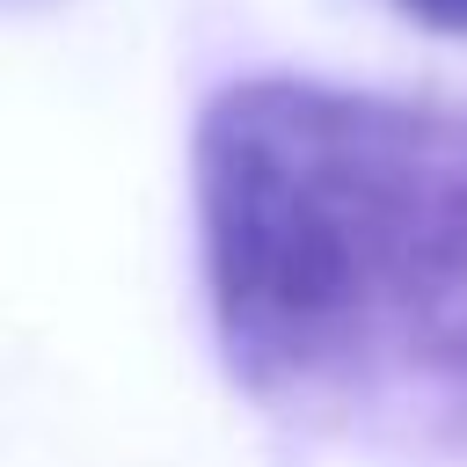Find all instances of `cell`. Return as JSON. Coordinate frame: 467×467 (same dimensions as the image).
<instances>
[{
	"label": "cell",
	"instance_id": "cell-2",
	"mask_svg": "<svg viewBox=\"0 0 467 467\" xmlns=\"http://www.w3.org/2000/svg\"><path fill=\"white\" fill-rule=\"evenodd\" d=\"M387 7L431 36H467V0H387Z\"/></svg>",
	"mask_w": 467,
	"mask_h": 467
},
{
	"label": "cell",
	"instance_id": "cell-1",
	"mask_svg": "<svg viewBox=\"0 0 467 467\" xmlns=\"http://www.w3.org/2000/svg\"><path fill=\"white\" fill-rule=\"evenodd\" d=\"M226 372L285 416L467 401V109L241 73L190 131Z\"/></svg>",
	"mask_w": 467,
	"mask_h": 467
}]
</instances>
